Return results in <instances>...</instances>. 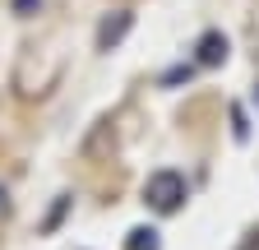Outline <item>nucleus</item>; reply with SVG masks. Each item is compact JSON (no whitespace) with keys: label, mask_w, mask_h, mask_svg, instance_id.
<instances>
[{"label":"nucleus","mask_w":259,"mask_h":250,"mask_svg":"<svg viewBox=\"0 0 259 250\" xmlns=\"http://www.w3.org/2000/svg\"><path fill=\"white\" fill-rule=\"evenodd\" d=\"M144 199H148L157 213H176V209H181V199H185V176H181V172H171V167L153 172V176L144 181Z\"/></svg>","instance_id":"obj_1"},{"label":"nucleus","mask_w":259,"mask_h":250,"mask_svg":"<svg viewBox=\"0 0 259 250\" xmlns=\"http://www.w3.org/2000/svg\"><path fill=\"white\" fill-rule=\"evenodd\" d=\"M130 28H135V14H130V10L107 14V19H102V28H97V51H111V47L130 33Z\"/></svg>","instance_id":"obj_2"},{"label":"nucleus","mask_w":259,"mask_h":250,"mask_svg":"<svg viewBox=\"0 0 259 250\" xmlns=\"http://www.w3.org/2000/svg\"><path fill=\"white\" fill-rule=\"evenodd\" d=\"M14 10L19 14H32V10H42V0H14Z\"/></svg>","instance_id":"obj_5"},{"label":"nucleus","mask_w":259,"mask_h":250,"mask_svg":"<svg viewBox=\"0 0 259 250\" xmlns=\"http://www.w3.org/2000/svg\"><path fill=\"white\" fill-rule=\"evenodd\" d=\"M130 250H157V232L153 227H135L130 232Z\"/></svg>","instance_id":"obj_4"},{"label":"nucleus","mask_w":259,"mask_h":250,"mask_svg":"<svg viewBox=\"0 0 259 250\" xmlns=\"http://www.w3.org/2000/svg\"><path fill=\"white\" fill-rule=\"evenodd\" d=\"M254 102H259V88H254Z\"/></svg>","instance_id":"obj_6"},{"label":"nucleus","mask_w":259,"mask_h":250,"mask_svg":"<svg viewBox=\"0 0 259 250\" xmlns=\"http://www.w3.org/2000/svg\"><path fill=\"white\" fill-rule=\"evenodd\" d=\"M194 51H199V56H194L199 65H222V60H227V37L222 33H204Z\"/></svg>","instance_id":"obj_3"}]
</instances>
